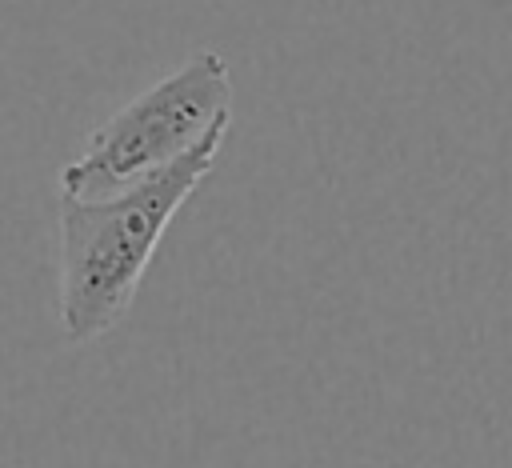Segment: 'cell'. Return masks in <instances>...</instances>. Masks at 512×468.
<instances>
[{
	"label": "cell",
	"instance_id": "6da1fadb",
	"mask_svg": "<svg viewBox=\"0 0 512 468\" xmlns=\"http://www.w3.org/2000/svg\"><path fill=\"white\" fill-rule=\"evenodd\" d=\"M224 132L228 124L116 196H60V328L72 344L120 324L172 216L212 172Z\"/></svg>",
	"mask_w": 512,
	"mask_h": 468
},
{
	"label": "cell",
	"instance_id": "7a4b0ae2",
	"mask_svg": "<svg viewBox=\"0 0 512 468\" xmlns=\"http://www.w3.org/2000/svg\"><path fill=\"white\" fill-rule=\"evenodd\" d=\"M224 124H232L228 64L204 48L112 112L84 140V152L60 168V192L80 200L116 196L176 164Z\"/></svg>",
	"mask_w": 512,
	"mask_h": 468
}]
</instances>
